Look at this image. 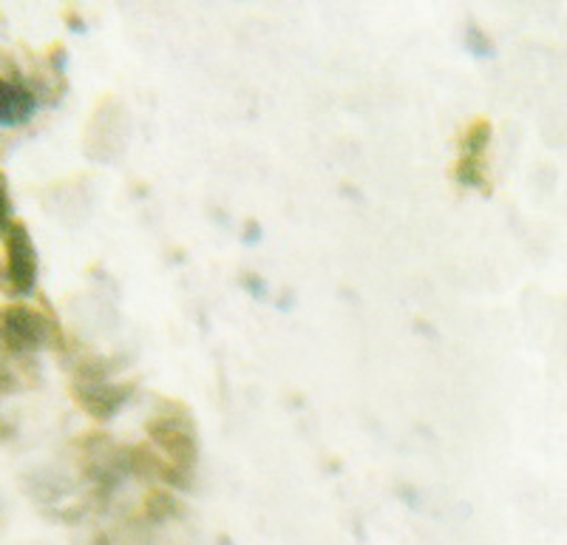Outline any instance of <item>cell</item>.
Segmentation results:
<instances>
[{
	"label": "cell",
	"mask_w": 567,
	"mask_h": 545,
	"mask_svg": "<svg viewBox=\"0 0 567 545\" xmlns=\"http://www.w3.org/2000/svg\"><path fill=\"white\" fill-rule=\"evenodd\" d=\"M136 392L134 381L114 376V363L105 358H83L71 370L69 395L91 421H111L123 412Z\"/></svg>",
	"instance_id": "6da1fadb"
},
{
	"label": "cell",
	"mask_w": 567,
	"mask_h": 545,
	"mask_svg": "<svg viewBox=\"0 0 567 545\" xmlns=\"http://www.w3.org/2000/svg\"><path fill=\"white\" fill-rule=\"evenodd\" d=\"M65 345L63 327L45 307L27 301L0 307V356L32 358L40 350H65Z\"/></svg>",
	"instance_id": "7a4b0ae2"
},
{
	"label": "cell",
	"mask_w": 567,
	"mask_h": 545,
	"mask_svg": "<svg viewBox=\"0 0 567 545\" xmlns=\"http://www.w3.org/2000/svg\"><path fill=\"white\" fill-rule=\"evenodd\" d=\"M145 435L165 461L194 477L202 446L199 426H196L194 412L187 409V403L176 401V398H159L151 418L145 421Z\"/></svg>",
	"instance_id": "3957f363"
},
{
	"label": "cell",
	"mask_w": 567,
	"mask_h": 545,
	"mask_svg": "<svg viewBox=\"0 0 567 545\" xmlns=\"http://www.w3.org/2000/svg\"><path fill=\"white\" fill-rule=\"evenodd\" d=\"M40 259L32 234L23 222H12L3 234V265H0V290L20 301L38 287Z\"/></svg>",
	"instance_id": "277c9868"
},
{
	"label": "cell",
	"mask_w": 567,
	"mask_h": 545,
	"mask_svg": "<svg viewBox=\"0 0 567 545\" xmlns=\"http://www.w3.org/2000/svg\"><path fill=\"white\" fill-rule=\"evenodd\" d=\"M491 140H494L491 120L477 117L465 125V131L457 140V160H454L452 168V176L460 188L491 194Z\"/></svg>",
	"instance_id": "5b68a950"
},
{
	"label": "cell",
	"mask_w": 567,
	"mask_h": 545,
	"mask_svg": "<svg viewBox=\"0 0 567 545\" xmlns=\"http://www.w3.org/2000/svg\"><path fill=\"white\" fill-rule=\"evenodd\" d=\"M40 97L32 85L23 80L0 78V125L3 128H20L38 114Z\"/></svg>",
	"instance_id": "8992f818"
},
{
	"label": "cell",
	"mask_w": 567,
	"mask_h": 545,
	"mask_svg": "<svg viewBox=\"0 0 567 545\" xmlns=\"http://www.w3.org/2000/svg\"><path fill=\"white\" fill-rule=\"evenodd\" d=\"M465 43H468V49L477 54V58H491V54H494V43H491L488 34H485L480 27H468V32H465Z\"/></svg>",
	"instance_id": "52a82bcc"
},
{
	"label": "cell",
	"mask_w": 567,
	"mask_h": 545,
	"mask_svg": "<svg viewBox=\"0 0 567 545\" xmlns=\"http://www.w3.org/2000/svg\"><path fill=\"white\" fill-rule=\"evenodd\" d=\"M12 194H9L7 174L0 171V236L7 234V227L12 225Z\"/></svg>",
	"instance_id": "ba28073f"
},
{
	"label": "cell",
	"mask_w": 567,
	"mask_h": 545,
	"mask_svg": "<svg viewBox=\"0 0 567 545\" xmlns=\"http://www.w3.org/2000/svg\"><path fill=\"white\" fill-rule=\"evenodd\" d=\"M245 287H247V290L256 292V296H265V285H261V281H258L256 276H250V279H245Z\"/></svg>",
	"instance_id": "9c48e42d"
}]
</instances>
